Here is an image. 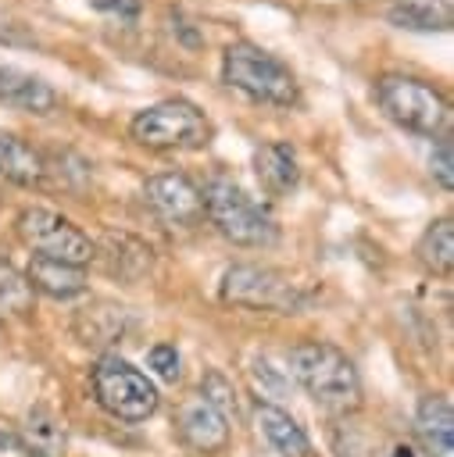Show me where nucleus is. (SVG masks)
<instances>
[{"instance_id":"nucleus-1","label":"nucleus","mask_w":454,"mask_h":457,"mask_svg":"<svg viewBox=\"0 0 454 457\" xmlns=\"http://www.w3.org/2000/svg\"><path fill=\"white\" fill-rule=\"evenodd\" d=\"M290 375L300 382V389L332 414H350L361 407V375L354 361L322 339H304L286 357Z\"/></svg>"},{"instance_id":"nucleus-2","label":"nucleus","mask_w":454,"mask_h":457,"mask_svg":"<svg viewBox=\"0 0 454 457\" xmlns=\"http://www.w3.org/2000/svg\"><path fill=\"white\" fill-rule=\"evenodd\" d=\"M222 82L247 100L268 107H293L300 100V82L293 68L250 39H236L222 50Z\"/></svg>"},{"instance_id":"nucleus-3","label":"nucleus","mask_w":454,"mask_h":457,"mask_svg":"<svg viewBox=\"0 0 454 457\" xmlns=\"http://www.w3.org/2000/svg\"><path fill=\"white\" fill-rule=\"evenodd\" d=\"M200 200H204V214L211 218V225L229 243H240V246H268V243L279 239V225H275V214L268 211V204H261L257 196H250L232 175L214 171L204 182Z\"/></svg>"},{"instance_id":"nucleus-4","label":"nucleus","mask_w":454,"mask_h":457,"mask_svg":"<svg viewBox=\"0 0 454 457\" xmlns=\"http://www.w3.org/2000/svg\"><path fill=\"white\" fill-rule=\"evenodd\" d=\"M375 104L379 111L415 136H447L450 125V100L425 79L415 75H379L375 79Z\"/></svg>"},{"instance_id":"nucleus-5","label":"nucleus","mask_w":454,"mask_h":457,"mask_svg":"<svg viewBox=\"0 0 454 457\" xmlns=\"http://www.w3.org/2000/svg\"><path fill=\"white\" fill-rule=\"evenodd\" d=\"M129 136L147 146V150H200L211 143V121L207 114L182 96H168L157 100L143 111H136V118L129 121Z\"/></svg>"},{"instance_id":"nucleus-6","label":"nucleus","mask_w":454,"mask_h":457,"mask_svg":"<svg viewBox=\"0 0 454 457\" xmlns=\"http://www.w3.org/2000/svg\"><path fill=\"white\" fill-rule=\"evenodd\" d=\"M222 300L250 311H272V314H300L307 307V293L290 282L282 271L265 264H232L222 275Z\"/></svg>"},{"instance_id":"nucleus-7","label":"nucleus","mask_w":454,"mask_h":457,"mask_svg":"<svg viewBox=\"0 0 454 457\" xmlns=\"http://www.w3.org/2000/svg\"><path fill=\"white\" fill-rule=\"evenodd\" d=\"M14 225H18L21 243L29 250H36V257L64 261L75 268H86L97 257V243L71 218L50 211V207H25Z\"/></svg>"},{"instance_id":"nucleus-8","label":"nucleus","mask_w":454,"mask_h":457,"mask_svg":"<svg viewBox=\"0 0 454 457\" xmlns=\"http://www.w3.org/2000/svg\"><path fill=\"white\" fill-rule=\"evenodd\" d=\"M93 393H97V403L122 421H147L157 411L154 382L136 364H129L125 357H114V353L97 361Z\"/></svg>"},{"instance_id":"nucleus-9","label":"nucleus","mask_w":454,"mask_h":457,"mask_svg":"<svg viewBox=\"0 0 454 457\" xmlns=\"http://www.w3.org/2000/svg\"><path fill=\"white\" fill-rule=\"evenodd\" d=\"M143 200L164 225L189 228L204 218V200L200 189L182 175V171H161L143 182Z\"/></svg>"},{"instance_id":"nucleus-10","label":"nucleus","mask_w":454,"mask_h":457,"mask_svg":"<svg viewBox=\"0 0 454 457\" xmlns=\"http://www.w3.org/2000/svg\"><path fill=\"white\" fill-rule=\"evenodd\" d=\"M175 428H179V439L193 450V453H222L229 446V421L197 393L189 400L179 403V414H175Z\"/></svg>"},{"instance_id":"nucleus-11","label":"nucleus","mask_w":454,"mask_h":457,"mask_svg":"<svg viewBox=\"0 0 454 457\" xmlns=\"http://www.w3.org/2000/svg\"><path fill=\"white\" fill-rule=\"evenodd\" d=\"M415 436L425 457H454V407L443 393L422 396L415 411Z\"/></svg>"},{"instance_id":"nucleus-12","label":"nucleus","mask_w":454,"mask_h":457,"mask_svg":"<svg viewBox=\"0 0 454 457\" xmlns=\"http://www.w3.org/2000/svg\"><path fill=\"white\" fill-rule=\"evenodd\" d=\"M254 175L257 182L265 186V193L272 196H286L300 186V161H297V150L286 143V139H275V143H265L254 150Z\"/></svg>"},{"instance_id":"nucleus-13","label":"nucleus","mask_w":454,"mask_h":457,"mask_svg":"<svg viewBox=\"0 0 454 457\" xmlns=\"http://www.w3.org/2000/svg\"><path fill=\"white\" fill-rule=\"evenodd\" d=\"M0 104L14 111H29V114H50L57 107V93L39 75L0 64Z\"/></svg>"},{"instance_id":"nucleus-14","label":"nucleus","mask_w":454,"mask_h":457,"mask_svg":"<svg viewBox=\"0 0 454 457\" xmlns=\"http://www.w3.org/2000/svg\"><path fill=\"white\" fill-rule=\"evenodd\" d=\"M254 421H257L261 436L268 439V446H272L279 457H315V453H311V439H307L304 428L293 421V414L282 411L279 403L257 400V403H254Z\"/></svg>"},{"instance_id":"nucleus-15","label":"nucleus","mask_w":454,"mask_h":457,"mask_svg":"<svg viewBox=\"0 0 454 457\" xmlns=\"http://www.w3.org/2000/svg\"><path fill=\"white\" fill-rule=\"evenodd\" d=\"M0 175L14 186H25V189H36L43 186L46 179V161L36 146H29L21 136L0 129Z\"/></svg>"},{"instance_id":"nucleus-16","label":"nucleus","mask_w":454,"mask_h":457,"mask_svg":"<svg viewBox=\"0 0 454 457\" xmlns=\"http://www.w3.org/2000/svg\"><path fill=\"white\" fill-rule=\"evenodd\" d=\"M25 282H29V289H39L43 296H54V300H71V296L86 293V286H89L82 268L64 264V261H46V257L29 261Z\"/></svg>"},{"instance_id":"nucleus-17","label":"nucleus","mask_w":454,"mask_h":457,"mask_svg":"<svg viewBox=\"0 0 454 457\" xmlns=\"http://www.w3.org/2000/svg\"><path fill=\"white\" fill-rule=\"evenodd\" d=\"M390 25L408 32H447L450 29V4L447 0H397L386 11Z\"/></svg>"},{"instance_id":"nucleus-18","label":"nucleus","mask_w":454,"mask_h":457,"mask_svg":"<svg viewBox=\"0 0 454 457\" xmlns=\"http://www.w3.org/2000/svg\"><path fill=\"white\" fill-rule=\"evenodd\" d=\"M25 450L32 457H64V425L54 411L46 407H32L25 414Z\"/></svg>"},{"instance_id":"nucleus-19","label":"nucleus","mask_w":454,"mask_h":457,"mask_svg":"<svg viewBox=\"0 0 454 457\" xmlns=\"http://www.w3.org/2000/svg\"><path fill=\"white\" fill-rule=\"evenodd\" d=\"M415 253L433 275H450V268H454V225H450V218H436L418 236Z\"/></svg>"},{"instance_id":"nucleus-20","label":"nucleus","mask_w":454,"mask_h":457,"mask_svg":"<svg viewBox=\"0 0 454 457\" xmlns=\"http://www.w3.org/2000/svg\"><path fill=\"white\" fill-rule=\"evenodd\" d=\"M29 296H32V289H29V282H25V275L11 264V257L0 250V303L4 307H14V311H25L29 307Z\"/></svg>"},{"instance_id":"nucleus-21","label":"nucleus","mask_w":454,"mask_h":457,"mask_svg":"<svg viewBox=\"0 0 454 457\" xmlns=\"http://www.w3.org/2000/svg\"><path fill=\"white\" fill-rule=\"evenodd\" d=\"M200 396H204L225 421L236 418V389H232V382H229L222 371H207V375H204V382H200Z\"/></svg>"},{"instance_id":"nucleus-22","label":"nucleus","mask_w":454,"mask_h":457,"mask_svg":"<svg viewBox=\"0 0 454 457\" xmlns=\"http://www.w3.org/2000/svg\"><path fill=\"white\" fill-rule=\"evenodd\" d=\"M147 364H150L161 378H168V382L179 378V350H175L172 343H154L150 353H147Z\"/></svg>"},{"instance_id":"nucleus-23","label":"nucleus","mask_w":454,"mask_h":457,"mask_svg":"<svg viewBox=\"0 0 454 457\" xmlns=\"http://www.w3.org/2000/svg\"><path fill=\"white\" fill-rule=\"evenodd\" d=\"M429 171H433V179H436L443 189H450V186H454V168H450V139H447V136H440V139H436V146H433V154H429Z\"/></svg>"},{"instance_id":"nucleus-24","label":"nucleus","mask_w":454,"mask_h":457,"mask_svg":"<svg viewBox=\"0 0 454 457\" xmlns=\"http://www.w3.org/2000/svg\"><path fill=\"white\" fill-rule=\"evenodd\" d=\"M254 378L265 386V393H261L257 400H268V396H282V393L290 389V378H282V375H279V371H275L268 361H257V364H254Z\"/></svg>"},{"instance_id":"nucleus-25","label":"nucleus","mask_w":454,"mask_h":457,"mask_svg":"<svg viewBox=\"0 0 454 457\" xmlns=\"http://www.w3.org/2000/svg\"><path fill=\"white\" fill-rule=\"evenodd\" d=\"M97 11H107V14H118L122 21H136L139 18V0H89Z\"/></svg>"},{"instance_id":"nucleus-26","label":"nucleus","mask_w":454,"mask_h":457,"mask_svg":"<svg viewBox=\"0 0 454 457\" xmlns=\"http://www.w3.org/2000/svg\"><path fill=\"white\" fill-rule=\"evenodd\" d=\"M0 457H32V453L25 450L21 436H14V432L0 428Z\"/></svg>"}]
</instances>
